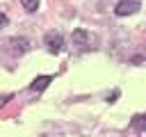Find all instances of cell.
<instances>
[{"mask_svg":"<svg viewBox=\"0 0 146 137\" xmlns=\"http://www.w3.org/2000/svg\"><path fill=\"white\" fill-rule=\"evenodd\" d=\"M139 7H141L139 0H121V2L114 7V11H116L119 16H130V14H135Z\"/></svg>","mask_w":146,"mask_h":137,"instance_id":"1","label":"cell"},{"mask_svg":"<svg viewBox=\"0 0 146 137\" xmlns=\"http://www.w3.org/2000/svg\"><path fill=\"white\" fill-rule=\"evenodd\" d=\"M46 46H48V50H50L52 55L62 53V50H64V39H62V34H57V32L46 34Z\"/></svg>","mask_w":146,"mask_h":137,"instance_id":"2","label":"cell"},{"mask_svg":"<svg viewBox=\"0 0 146 137\" xmlns=\"http://www.w3.org/2000/svg\"><path fill=\"white\" fill-rule=\"evenodd\" d=\"M7 46H9L11 55H23V53L30 48V41H27L25 37H14V39H9V41H7Z\"/></svg>","mask_w":146,"mask_h":137,"instance_id":"3","label":"cell"},{"mask_svg":"<svg viewBox=\"0 0 146 137\" xmlns=\"http://www.w3.org/2000/svg\"><path fill=\"white\" fill-rule=\"evenodd\" d=\"M50 82H52V75H39V78H34V82L30 84V89L32 91H43Z\"/></svg>","mask_w":146,"mask_h":137,"instance_id":"4","label":"cell"},{"mask_svg":"<svg viewBox=\"0 0 146 137\" xmlns=\"http://www.w3.org/2000/svg\"><path fill=\"white\" fill-rule=\"evenodd\" d=\"M84 41H87V32H84V30H75V32H73V43H75V46H82Z\"/></svg>","mask_w":146,"mask_h":137,"instance_id":"5","label":"cell"},{"mask_svg":"<svg viewBox=\"0 0 146 137\" xmlns=\"http://www.w3.org/2000/svg\"><path fill=\"white\" fill-rule=\"evenodd\" d=\"M132 126L146 132V114H139V116H135V119H132Z\"/></svg>","mask_w":146,"mask_h":137,"instance_id":"6","label":"cell"},{"mask_svg":"<svg viewBox=\"0 0 146 137\" xmlns=\"http://www.w3.org/2000/svg\"><path fill=\"white\" fill-rule=\"evenodd\" d=\"M21 5H23L27 11H36V9H39V0H21Z\"/></svg>","mask_w":146,"mask_h":137,"instance_id":"7","label":"cell"},{"mask_svg":"<svg viewBox=\"0 0 146 137\" xmlns=\"http://www.w3.org/2000/svg\"><path fill=\"white\" fill-rule=\"evenodd\" d=\"M9 100H11V94H7V96H0V107H5Z\"/></svg>","mask_w":146,"mask_h":137,"instance_id":"8","label":"cell"},{"mask_svg":"<svg viewBox=\"0 0 146 137\" xmlns=\"http://www.w3.org/2000/svg\"><path fill=\"white\" fill-rule=\"evenodd\" d=\"M5 25H7V16H5V14H0V27H5Z\"/></svg>","mask_w":146,"mask_h":137,"instance_id":"9","label":"cell"}]
</instances>
